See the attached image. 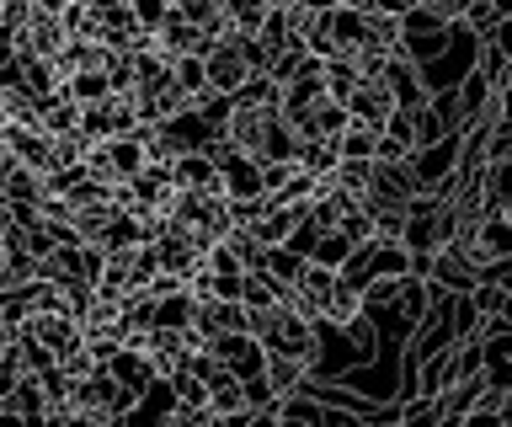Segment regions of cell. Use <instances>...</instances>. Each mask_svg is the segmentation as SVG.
Returning a JSON list of instances; mask_svg holds the SVG:
<instances>
[{"mask_svg":"<svg viewBox=\"0 0 512 427\" xmlns=\"http://www.w3.org/2000/svg\"><path fill=\"white\" fill-rule=\"evenodd\" d=\"M208 358L224 363V369H235L240 379H256L262 374V347L251 342V331H230V337H208Z\"/></svg>","mask_w":512,"mask_h":427,"instance_id":"cell-14","label":"cell"},{"mask_svg":"<svg viewBox=\"0 0 512 427\" xmlns=\"http://www.w3.org/2000/svg\"><path fill=\"white\" fill-rule=\"evenodd\" d=\"M107 374L118 379L123 390H134V395H139L144 385H150V379H160V374H155V363H150V353H144V347H118V353L107 358Z\"/></svg>","mask_w":512,"mask_h":427,"instance_id":"cell-17","label":"cell"},{"mask_svg":"<svg viewBox=\"0 0 512 427\" xmlns=\"http://www.w3.org/2000/svg\"><path fill=\"white\" fill-rule=\"evenodd\" d=\"M342 107H347V123H368V129H384V118L395 113V97L384 91V81L379 75H358V86L342 97Z\"/></svg>","mask_w":512,"mask_h":427,"instance_id":"cell-12","label":"cell"},{"mask_svg":"<svg viewBox=\"0 0 512 427\" xmlns=\"http://www.w3.org/2000/svg\"><path fill=\"white\" fill-rule=\"evenodd\" d=\"M416 6H427L432 17H443V22H464V11H470V0H416Z\"/></svg>","mask_w":512,"mask_h":427,"instance_id":"cell-24","label":"cell"},{"mask_svg":"<svg viewBox=\"0 0 512 427\" xmlns=\"http://www.w3.org/2000/svg\"><path fill=\"white\" fill-rule=\"evenodd\" d=\"M304 379V363L299 358H283V353H262V385L272 395H283V390H294Z\"/></svg>","mask_w":512,"mask_h":427,"instance_id":"cell-20","label":"cell"},{"mask_svg":"<svg viewBox=\"0 0 512 427\" xmlns=\"http://www.w3.org/2000/svg\"><path fill=\"white\" fill-rule=\"evenodd\" d=\"M128 11H134V22L144 27V33H155V22L171 11V0H128Z\"/></svg>","mask_w":512,"mask_h":427,"instance_id":"cell-23","label":"cell"},{"mask_svg":"<svg viewBox=\"0 0 512 427\" xmlns=\"http://www.w3.org/2000/svg\"><path fill=\"white\" fill-rule=\"evenodd\" d=\"M166 219H176V225H187L192 235H198V241L214 246L219 235L230 230V198H224L219 187H176Z\"/></svg>","mask_w":512,"mask_h":427,"instance_id":"cell-3","label":"cell"},{"mask_svg":"<svg viewBox=\"0 0 512 427\" xmlns=\"http://www.w3.org/2000/svg\"><path fill=\"white\" fill-rule=\"evenodd\" d=\"M246 54H240V38H219V43H208V54H203V91H214V97H235L240 86H246Z\"/></svg>","mask_w":512,"mask_h":427,"instance_id":"cell-7","label":"cell"},{"mask_svg":"<svg viewBox=\"0 0 512 427\" xmlns=\"http://www.w3.org/2000/svg\"><path fill=\"white\" fill-rule=\"evenodd\" d=\"M448 38H454V22L432 17L427 6L400 11V54H406L411 65H427V59H438Z\"/></svg>","mask_w":512,"mask_h":427,"instance_id":"cell-5","label":"cell"},{"mask_svg":"<svg viewBox=\"0 0 512 427\" xmlns=\"http://www.w3.org/2000/svg\"><path fill=\"white\" fill-rule=\"evenodd\" d=\"M294 166L310 177H331L336 166V139H294Z\"/></svg>","mask_w":512,"mask_h":427,"instance_id":"cell-18","label":"cell"},{"mask_svg":"<svg viewBox=\"0 0 512 427\" xmlns=\"http://www.w3.org/2000/svg\"><path fill=\"white\" fill-rule=\"evenodd\" d=\"M219 193L230 198V203H256V198H267V187H262V161H251V155H224L219 161Z\"/></svg>","mask_w":512,"mask_h":427,"instance_id":"cell-13","label":"cell"},{"mask_svg":"<svg viewBox=\"0 0 512 427\" xmlns=\"http://www.w3.org/2000/svg\"><path fill=\"white\" fill-rule=\"evenodd\" d=\"M144 161H150V155H144V139H139V134H107V139H91L86 155H80L86 177H91V182H102V187H112V193H118V187L134 177Z\"/></svg>","mask_w":512,"mask_h":427,"instance_id":"cell-2","label":"cell"},{"mask_svg":"<svg viewBox=\"0 0 512 427\" xmlns=\"http://www.w3.org/2000/svg\"><path fill=\"white\" fill-rule=\"evenodd\" d=\"M150 246H155V262H160V273H176V278H187L192 273V262L203 257V246L187 225H176V219H160V230L150 235Z\"/></svg>","mask_w":512,"mask_h":427,"instance_id":"cell-8","label":"cell"},{"mask_svg":"<svg viewBox=\"0 0 512 427\" xmlns=\"http://www.w3.org/2000/svg\"><path fill=\"white\" fill-rule=\"evenodd\" d=\"M102 257H107L102 246L75 241V235H70V241H54V246L43 251V257H38V273L54 278V283H86V289H91V283L102 278Z\"/></svg>","mask_w":512,"mask_h":427,"instance_id":"cell-4","label":"cell"},{"mask_svg":"<svg viewBox=\"0 0 512 427\" xmlns=\"http://www.w3.org/2000/svg\"><path fill=\"white\" fill-rule=\"evenodd\" d=\"M198 337H230V331H246V305L240 299H214V294H203V299H192V321H187Z\"/></svg>","mask_w":512,"mask_h":427,"instance_id":"cell-11","label":"cell"},{"mask_svg":"<svg viewBox=\"0 0 512 427\" xmlns=\"http://www.w3.org/2000/svg\"><path fill=\"white\" fill-rule=\"evenodd\" d=\"M166 171H171V187H219V161H214V155H203V150L171 155Z\"/></svg>","mask_w":512,"mask_h":427,"instance_id":"cell-16","label":"cell"},{"mask_svg":"<svg viewBox=\"0 0 512 427\" xmlns=\"http://www.w3.org/2000/svg\"><path fill=\"white\" fill-rule=\"evenodd\" d=\"M299 6H304V11H336L342 0H299Z\"/></svg>","mask_w":512,"mask_h":427,"instance_id":"cell-25","label":"cell"},{"mask_svg":"<svg viewBox=\"0 0 512 427\" xmlns=\"http://www.w3.org/2000/svg\"><path fill=\"white\" fill-rule=\"evenodd\" d=\"M454 161H459V134H443V139H432V145L406 155V177L416 193H438L454 177Z\"/></svg>","mask_w":512,"mask_h":427,"instance_id":"cell-6","label":"cell"},{"mask_svg":"<svg viewBox=\"0 0 512 427\" xmlns=\"http://www.w3.org/2000/svg\"><path fill=\"white\" fill-rule=\"evenodd\" d=\"M379 81H384V91H390V97H395V107H416V102H427V81H422V65H411L406 54H390V59H384Z\"/></svg>","mask_w":512,"mask_h":427,"instance_id":"cell-15","label":"cell"},{"mask_svg":"<svg viewBox=\"0 0 512 427\" xmlns=\"http://www.w3.org/2000/svg\"><path fill=\"white\" fill-rule=\"evenodd\" d=\"M331 289H336V273H331V267H320V262H310V257H304V267L294 273V283L283 289V299H288L294 310H304L310 321H320V310H326Z\"/></svg>","mask_w":512,"mask_h":427,"instance_id":"cell-9","label":"cell"},{"mask_svg":"<svg viewBox=\"0 0 512 427\" xmlns=\"http://www.w3.org/2000/svg\"><path fill=\"white\" fill-rule=\"evenodd\" d=\"M299 267H304V251H299V246H288V241L262 251V273H267L272 283H278V289H288V283H294Z\"/></svg>","mask_w":512,"mask_h":427,"instance_id":"cell-19","label":"cell"},{"mask_svg":"<svg viewBox=\"0 0 512 427\" xmlns=\"http://www.w3.org/2000/svg\"><path fill=\"white\" fill-rule=\"evenodd\" d=\"M379 150V129H368V123H347L342 134H336V155H352V161H374Z\"/></svg>","mask_w":512,"mask_h":427,"instance_id":"cell-22","label":"cell"},{"mask_svg":"<svg viewBox=\"0 0 512 427\" xmlns=\"http://www.w3.org/2000/svg\"><path fill=\"white\" fill-rule=\"evenodd\" d=\"M0 145H6L11 161H22L32 171H54V139L38 123H0Z\"/></svg>","mask_w":512,"mask_h":427,"instance_id":"cell-10","label":"cell"},{"mask_svg":"<svg viewBox=\"0 0 512 427\" xmlns=\"http://www.w3.org/2000/svg\"><path fill=\"white\" fill-rule=\"evenodd\" d=\"M246 331L262 353H283V358H299L304 374H310V353H315V321L304 310H294L288 299H267V305H251L246 310Z\"/></svg>","mask_w":512,"mask_h":427,"instance_id":"cell-1","label":"cell"},{"mask_svg":"<svg viewBox=\"0 0 512 427\" xmlns=\"http://www.w3.org/2000/svg\"><path fill=\"white\" fill-rule=\"evenodd\" d=\"M192 321V294L187 283H176V289L155 294V326H187Z\"/></svg>","mask_w":512,"mask_h":427,"instance_id":"cell-21","label":"cell"}]
</instances>
